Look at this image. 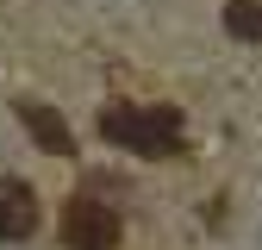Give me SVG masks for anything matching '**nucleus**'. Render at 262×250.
Segmentation results:
<instances>
[{
  "label": "nucleus",
  "mask_w": 262,
  "mask_h": 250,
  "mask_svg": "<svg viewBox=\"0 0 262 250\" xmlns=\"http://www.w3.org/2000/svg\"><path fill=\"white\" fill-rule=\"evenodd\" d=\"M100 138L138 156H181V113L175 107H100Z\"/></svg>",
  "instance_id": "obj_1"
},
{
  "label": "nucleus",
  "mask_w": 262,
  "mask_h": 250,
  "mask_svg": "<svg viewBox=\"0 0 262 250\" xmlns=\"http://www.w3.org/2000/svg\"><path fill=\"white\" fill-rule=\"evenodd\" d=\"M62 238H69V250H113L119 244V213L100 206V200H75L62 213Z\"/></svg>",
  "instance_id": "obj_2"
},
{
  "label": "nucleus",
  "mask_w": 262,
  "mask_h": 250,
  "mask_svg": "<svg viewBox=\"0 0 262 250\" xmlns=\"http://www.w3.org/2000/svg\"><path fill=\"white\" fill-rule=\"evenodd\" d=\"M19 125H25V132L38 138L50 156H75V132L62 125L56 107H44V100H19Z\"/></svg>",
  "instance_id": "obj_3"
},
{
  "label": "nucleus",
  "mask_w": 262,
  "mask_h": 250,
  "mask_svg": "<svg viewBox=\"0 0 262 250\" xmlns=\"http://www.w3.org/2000/svg\"><path fill=\"white\" fill-rule=\"evenodd\" d=\"M38 232V194L25 181H7L0 187V238H31Z\"/></svg>",
  "instance_id": "obj_4"
},
{
  "label": "nucleus",
  "mask_w": 262,
  "mask_h": 250,
  "mask_svg": "<svg viewBox=\"0 0 262 250\" xmlns=\"http://www.w3.org/2000/svg\"><path fill=\"white\" fill-rule=\"evenodd\" d=\"M225 31L244 44H262V0H225Z\"/></svg>",
  "instance_id": "obj_5"
}]
</instances>
